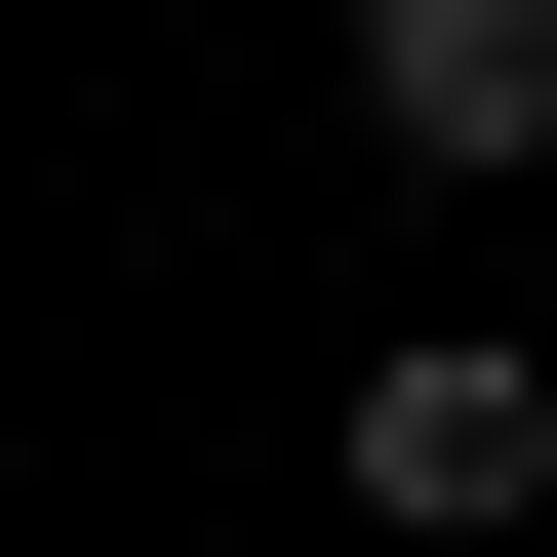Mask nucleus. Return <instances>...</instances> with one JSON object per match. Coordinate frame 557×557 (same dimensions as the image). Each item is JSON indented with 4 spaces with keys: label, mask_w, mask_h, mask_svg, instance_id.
Masks as SVG:
<instances>
[{
    "label": "nucleus",
    "mask_w": 557,
    "mask_h": 557,
    "mask_svg": "<svg viewBox=\"0 0 557 557\" xmlns=\"http://www.w3.org/2000/svg\"><path fill=\"white\" fill-rule=\"evenodd\" d=\"M359 518H557V359L518 319H398L359 359Z\"/></svg>",
    "instance_id": "nucleus-1"
},
{
    "label": "nucleus",
    "mask_w": 557,
    "mask_h": 557,
    "mask_svg": "<svg viewBox=\"0 0 557 557\" xmlns=\"http://www.w3.org/2000/svg\"><path fill=\"white\" fill-rule=\"evenodd\" d=\"M359 120L398 160H557V0H359Z\"/></svg>",
    "instance_id": "nucleus-2"
}]
</instances>
